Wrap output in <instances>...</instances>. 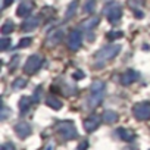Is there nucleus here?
<instances>
[{
    "label": "nucleus",
    "instance_id": "nucleus-1",
    "mask_svg": "<svg viewBox=\"0 0 150 150\" xmlns=\"http://www.w3.org/2000/svg\"><path fill=\"white\" fill-rule=\"evenodd\" d=\"M121 46L119 44H110V46H105L102 47L96 54H94V66L96 68H102L103 65H106L109 60H112L115 56H118L121 53Z\"/></svg>",
    "mask_w": 150,
    "mask_h": 150
},
{
    "label": "nucleus",
    "instance_id": "nucleus-2",
    "mask_svg": "<svg viewBox=\"0 0 150 150\" xmlns=\"http://www.w3.org/2000/svg\"><path fill=\"white\" fill-rule=\"evenodd\" d=\"M56 134L59 135V138L62 141H69V140H75L78 137V131L75 128V125L69 121H60L56 124Z\"/></svg>",
    "mask_w": 150,
    "mask_h": 150
},
{
    "label": "nucleus",
    "instance_id": "nucleus-3",
    "mask_svg": "<svg viewBox=\"0 0 150 150\" xmlns=\"http://www.w3.org/2000/svg\"><path fill=\"white\" fill-rule=\"evenodd\" d=\"M103 96H105V84L103 81L100 80H96L91 87H90V97H88V108L93 109V108H97L102 100H103Z\"/></svg>",
    "mask_w": 150,
    "mask_h": 150
},
{
    "label": "nucleus",
    "instance_id": "nucleus-4",
    "mask_svg": "<svg viewBox=\"0 0 150 150\" xmlns=\"http://www.w3.org/2000/svg\"><path fill=\"white\" fill-rule=\"evenodd\" d=\"M103 13L106 15L108 21L113 24V22H116V21H119L122 18V6L119 3H116V2H110V3H108L105 6Z\"/></svg>",
    "mask_w": 150,
    "mask_h": 150
},
{
    "label": "nucleus",
    "instance_id": "nucleus-5",
    "mask_svg": "<svg viewBox=\"0 0 150 150\" xmlns=\"http://www.w3.org/2000/svg\"><path fill=\"white\" fill-rule=\"evenodd\" d=\"M41 65H43V57L40 54H33L27 59V62L24 65V72L28 75H33L41 68Z\"/></svg>",
    "mask_w": 150,
    "mask_h": 150
},
{
    "label": "nucleus",
    "instance_id": "nucleus-6",
    "mask_svg": "<svg viewBox=\"0 0 150 150\" xmlns=\"http://www.w3.org/2000/svg\"><path fill=\"white\" fill-rule=\"evenodd\" d=\"M132 113L138 121H147L150 118V102H140L132 108Z\"/></svg>",
    "mask_w": 150,
    "mask_h": 150
},
{
    "label": "nucleus",
    "instance_id": "nucleus-7",
    "mask_svg": "<svg viewBox=\"0 0 150 150\" xmlns=\"http://www.w3.org/2000/svg\"><path fill=\"white\" fill-rule=\"evenodd\" d=\"M81 43H83V34H81L78 30L71 31L69 38H68V47H69L72 52H77V50L81 47Z\"/></svg>",
    "mask_w": 150,
    "mask_h": 150
},
{
    "label": "nucleus",
    "instance_id": "nucleus-8",
    "mask_svg": "<svg viewBox=\"0 0 150 150\" xmlns=\"http://www.w3.org/2000/svg\"><path fill=\"white\" fill-rule=\"evenodd\" d=\"M138 78H140V74H138L137 71L128 69V71H125V72L121 75V84H122V86H129V84L135 83Z\"/></svg>",
    "mask_w": 150,
    "mask_h": 150
},
{
    "label": "nucleus",
    "instance_id": "nucleus-9",
    "mask_svg": "<svg viewBox=\"0 0 150 150\" xmlns=\"http://www.w3.org/2000/svg\"><path fill=\"white\" fill-rule=\"evenodd\" d=\"M34 11V3L31 2V0H24V2L19 5L18 11H16V15L19 18H27L31 15V12Z\"/></svg>",
    "mask_w": 150,
    "mask_h": 150
},
{
    "label": "nucleus",
    "instance_id": "nucleus-10",
    "mask_svg": "<svg viewBox=\"0 0 150 150\" xmlns=\"http://www.w3.org/2000/svg\"><path fill=\"white\" fill-rule=\"evenodd\" d=\"M15 132H16V135H18L19 138H27V137L31 135L33 129H31V125H30L28 122L21 121V122H18V124L15 125Z\"/></svg>",
    "mask_w": 150,
    "mask_h": 150
},
{
    "label": "nucleus",
    "instance_id": "nucleus-11",
    "mask_svg": "<svg viewBox=\"0 0 150 150\" xmlns=\"http://www.w3.org/2000/svg\"><path fill=\"white\" fill-rule=\"evenodd\" d=\"M62 38H63V31L59 30V28H57V30H53L52 33H49L46 44H47L49 47H54V46H57V44L62 41Z\"/></svg>",
    "mask_w": 150,
    "mask_h": 150
},
{
    "label": "nucleus",
    "instance_id": "nucleus-12",
    "mask_svg": "<svg viewBox=\"0 0 150 150\" xmlns=\"http://www.w3.org/2000/svg\"><path fill=\"white\" fill-rule=\"evenodd\" d=\"M100 122H102L100 116H97V115H90V116L84 121V128H86L88 132H91V131H94V129L99 128Z\"/></svg>",
    "mask_w": 150,
    "mask_h": 150
},
{
    "label": "nucleus",
    "instance_id": "nucleus-13",
    "mask_svg": "<svg viewBox=\"0 0 150 150\" xmlns=\"http://www.w3.org/2000/svg\"><path fill=\"white\" fill-rule=\"evenodd\" d=\"M38 25H40V18H38V16H31V18H28V19L22 24L21 30H22L24 33H30V31L35 30Z\"/></svg>",
    "mask_w": 150,
    "mask_h": 150
},
{
    "label": "nucleus",
    "instance_id": "nucleus-14",
    "mask_svg": "<svg viewBox=\"0 0 150 150\" xmlns=\"http://www.w3.org/2000/svg\"><path fill=\"white\" fill-rule=\"evenodd\" d=\"M116 134L122 141H132L135 138V132L131 129H127V128H118Z\"/></svg>",
    "mask_w": 150,
    "mask_h": 150
},
{
    "label": "nucleus",
    "instance_id": "nucleus-15",
    "mask_svg": "<svg viewBox=\"0 0 150 150\" xmlns=\"http://www.w3.org/2000/svg\"><path fill=\"white\" fill-rule=\"evenodd\" d=\"M46 105H47L49 108L54 109V110H59V109H62V106H63L62 100H59V97H56V96H53V94L47 96V99H46Z\"/></svg>",
    "mask_w": 150,
    "mask_h": 150
},
{
    "label": "nucleus",
    "instance_id": "nucleus-16",
    "mask_svg": "<svg viewBox=\"0 0 150 150\" xmlns=\"http://www.w3.org/2000/svg\"><path fill=\"white\" fill-rule=\"evenodd\" d=\"M97 24H99V18H97V16H91V18L83 21V22H81V27H83L84 31H88V33H90L91 30H94V28L97 27Z\"/></svg>",
    "mask_w": 150,
    "mask_h": 150
},
{
    "label": "nucleus",
    "instance_id": "nucleus-17",
    "mask_svg": "<svg viewBox=\"0 0 150 150\" xmlns=\"http://www.w3.org/2000/svg\"><path fill=\"white\" fill-rule=\"evenodd\" d=\"M33 102H34V100L30 99V97H22V99L19 100V112H21V113H27Z\"/></svg>",
    "mask_w": 150,
    "mask_h": 150
},
{
    "label": "nucleus",
    "instance_id": "nucleus-18",
    "mask_svg": "<svg viewBox=\"0 0 150 150\" xmlns=\"http://www.w3.org/2000/svg\"><path fill=\"white\" fill-rule=\"evenodd\" d=\"M77 9H78V0H74V2L68 6V11H66V13H65V19L72 18L75 13H77Z\"/></svg>",
    "mask_w": 150,
    "mask_h": 150
},
{
    "label": "nucleus",
    "instance_id": "nucleus-19",
    "mask_svg": "<svg viewBox=\"0 0 150 150\" xmlns=\"http://www.w3.org/2000/svg\"><path fill=\"white\" fill-rule=\"evenodd\" d=\"M116 119H118V113H116L115 110H106V112L103 113V121H105L106 124H113Z\"/></svg>",
    "mask_w": 150,
    "mask_h": 150
},
{
    "label": "nucleus",
    "instance_id": "nucleus-20",
    "mask_svg": "<svg viewBox=\"0 0 150 150\" xmlns=\"http://www.w3.org/2000/svg\"><path fill=\"white\" fill-rule=\"evenodd\" d=\"M13 30H15L13 22H12V21H6V22L3 24V27H2V34H3V35H8V34H11Z\"/></svg>",
    "mask_w": 150,
    "mask_h": 150
},
{
    "label": "nucleus",
    "instance_id": "nucleus-21",
    "mask_svg": "<svg viewBox=\"0 0 150 150\" xmlns=\"http://www.w3.org/2000/svg\"><path fill=\"white\" fill-rule=\"evenodd\" d=\"M128 6L132 11H138L141 6H144V0H128Z\"/></svg>",
    "mask_w": 150,
    "mask_h": 150
},
{
    "label": "nucleus",
    "instance_id": "nucleus-22",
    "mask_svg": "<svg viewBox=\"0 0 150 150\" xmlns=\"http://www.w3.org/2000/svg\"><path fill=\"white\" fill-rule=\"evenodd\" d=\"M94 8H96V0H87L86 5H84V11L87 13H93L94 12Z\"/></svg>",
    "mask_w": 150,
    "mask_h": 150
},
{
    "label": "nucleus",
    "instance_id": "nucleus-23",
    "mask_svg": "<svg viewBox=\"0 0 150 150\" xmlns=\"http://www.w3.org/2000/svg\"><path fill=\"white\" fill-rule=\"evenodd\" d=\"M25 86H27V80H25V78H16V80L13 81V84H12V87H13L15 90L24 88Z\"/></svg>",
    "mask_w": 150,
    "mask_h": 150
},
{
    "label": "nucleus",
    "instance_id": "nucleus-24",
    "mask_svg": "<svg viewBox=\"0 0 150 150\" xmlns=\"http://www.w3.org/2000/svg\"><path fill=\"white\" fill-rule=\"evenodd\" d=\"M31 43H33V38H30V37H25V38H22V40L19 41V44H18V49H25V47H30V46H31Z\"/></svg>",
    "mask_w": 150,
    "mask_h": 150
},
{
    "label": "nucleus",
    "instance_id": "nucleus-25",
    "mask_svg": "<svg viewBox=\"0 0 150 150\" xmlns=\"http://www.w3.org/2000/svg\"><path fill=\"white\" fill-rule=\"evenodd\" d=\"M124 35L122 31H109L108 33V38L109 40H116V38H121Z\"/></svg>",
    "mask_w": 150,
    "mask_h": 150
},
{
    "label": "nucleus",
    "instance_id": "nucleus-26",
    "mask_svg": "<svg viewBox=\"0 0 150 150\" xmlns=\"http://www.w3.org/2000/svg\"><path fill=\"white\" fill-rule=\"evenodd\" d=\"M11 44H12V41L9 38H6V37H3L2 40H0V49H2V50H8V47Z\"/></svg>",
    "mask_w": 150,
    "mask_h": 150
},
{
    "label": "nucleus",
    "instance_id": "nucleus-27",
    "mask_svg": "<svg viewBox=\"0 0 150 150\" xmlns=\"http://www.w3.org/2000/svg\"><path fill=\"white\" fill-rule=\"evenodd\" d=\"M41 90H43V87H38V88H37V90L34 91V97H33V100H34L35 103H37L38 100H40V96H41L40 93H41Z\"/></svg>",
    "mask_w": 150,
    "mask_h": 150
},
{
    "label": "nucleus",
    "instance_id": "nucleus-28",
    "mask_svg": "<svg viewBox=\"0 0 150 150\" xmlns=\"http://www.w3.org/2000/svg\"><path fill=\"white\" fill-rule=\"evenodd\" d=\"M87 147H88V143L84 140L83 143H80V144H78V147L75 149V150H87Z\"/></svg>",
    "mask_w": 150,
    "mask_h": 150
},
{
    "label": "nucleus",
    "instance_id": "nucleus-29",
    "mask_svg": "<svg viewBox=\"0 0 150 150\" xmlns=\"http://www.w3.org/2000/svg\"><path fill=\"white\" fill-rule=\"evenodd\" d=\"M2 150H15V146L12 143H5L2 146Z\"/></svg>",
    "mask_w": 150,
    "mask_h": 150
},
{
    "label": "nucleus",
    "instance_id": "nucleus-30",
    "mask_svg": "<svg viewBox=\"0 0 150 150\" xmlns=\"http://www.w3.org/2000/svg\"><path fill=\"white\" fill-rule=\"evenodd\" d=\"M18 63H19V56H15L13 57V62H11V69H13Z\"/></svg>",
    "mask_w": 150,
    "mask_h": 150
},
{
    "label": "nucleus",
    "instance_id": "nucleus-31",
    "mask_svg": "<svg viewBox=\"0 0 150 150\" xmlns=\"http://www.w3.org/2000/svg\"><path fill=\"white\" fill-rule=\"evenodd\" d=\"M86 75H84V72H74V78H77V80H80V78H84Z\"/></svg>",
    "mask_w": 150,
    "mask_h": 150
},
{
    "label": "nucleus",
    "instance_id": "nucleus-32",
    "mask_svg": "<svg viewBox=\"0 0 150 150\" xmlns=\"http://www.w3.org/2000/svg\"><path fill=\"white\" fill-rule=\"evenodd\" d=\"M13 3V0H5V2H3V9H6L9 5H12Z\"/></svg>",
    "mask_w": 150,
    "mask_h": 150
},
{
    "label": "nucleus",
    "instance_id": "nucleus-33",
    "mask_svg": "<svg viewBox=\"0 0 150 150\" xmlns=\"http://www.w3.org/2000/svg\"><path fill=\"white\" fill-rule=\"evenodd\" d=\"M44 150H53V146H52V144H49V146H47Z\"/></svg>",
    "mask_w": 150,
    "mask_h": 150
}]
</instances>
